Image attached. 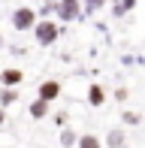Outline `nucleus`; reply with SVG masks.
I'll return each instance as SVG.
<instances>
[{
	"instance_id": "obj_1",
	"label": "nucleus",
	"mask_w": 145,
	"mask_h": 148,
	"mask_svg": "<svg viewBox=\"0 0 145 148\" xmlns=\"http://www.w3.org/2000/svg\"><path fill=\"white\" fill-rule=\"evenodd\" d=\"M12 24H15V30H27L36 24V12L27 9V6H21V9H15V15H12Z\"/></svg>"
},
{
	"instance_id": "obj_2",
	"label": "nucleus",
	"mask_w": 145,
	"mask_h": 148,
	"mask_svg": "<svg viewBox=\"0 0 145 148\" xmlns=\"http://www.w3.org/2000/svg\"><path fill=\"white\" fill-rule=\"evenodd\" d=\"M34 27H36V42L39 45H51L57 39V27L51 21H39V24H34Z\"/></svg>"
},
{
	"instance_id": "obj_3",
	"label": "nucleus",
	"mask_w": 145,
	"mask_h": 148,
	"mask_svg": "<svg viewBox=\"0 0 145 148\" xmlns=\"http://www.w3.org/2000/svg\"><path fill=\"white\" fill-rule=\"evenodd\" d=\"M79 15H82L79 0H61V3H57V18H64V21H76Z\"/></svg>"
},
{
	"instance_id": "obj_4",
	"label": "nucleus",
	"mask_w": 145,
	"mask_h": 148,
	"mask_svg": "<svg viewBox=\"0 0 145 148\" xmlns=\"http://www.w3.org/2000/svg\"><path fill=\"white\" fill-rule=\"evenodd\" d=\"M57 94H61V85L57 82H42L39 85V100H45V103H51Z\"/></svg>"
},
{
	"instance_id": "obj_5",
	"label": "nucleus",
	"mask_w": 145,
	"mask_h": 148,
	"mask_svg": "<svg viewBox=\"0 0 145 148\" xmlns=\"http://www.w3.org/2000/svg\"><path fill=\"white\" fill-rule=\"evenodd\" d=\"M30 115L34 118H45L49 115V103H45V100H36V103L30 106Z\"/></svg>"
},
{
	"instance_id": "obj_6",
	"label": "nucleus",
	"mask_w": 145,
	"mask_h": 148,
	"mask_svg": "<svg viewBox=\"0 0 145 148\" xmlns=\"http://www.w3.org/2000/svg\"><path fill=\"white\" fill-rule=\"evenodd\" d=\"M103 100H106L103 88H100V85H94V88H91V94H88V103H91V106H100Z\"/></svg>"
},
{
	"instance_id": "obj_7",
	"label": "nucleus",
	"mask_w": 145,
	"mask_h": 148,
	"mask_svg": "<svg viewBox=\"0 0 145 148\" xmlns=\"http://www.w3.org/2000/svg\"><path fill=\"white\" fill-rule=\"evenodd\" d=\"M76 145L79 148H103V142L97 136H82V139H76Z\"/></svg>"
},
{
	"instance_id": "obj_8",
	"label": "nucleus",
	"mask_w": 145,
	"mask_h": 148,
	"mask_svg": "<svg viewBox=\"0 0 145 148\" xmlns=\"http://www.w3.org/2000/svg\"><path fill=\"white\" fill-rule=\"evenodd\" d=\"M21 82V70H3V85H18Z\"/></svg>"
},
{
	"instance_id": "obj_9",
	"label": "nucleus",
	"mask_w": 145,
	"mask_h": 148,
	"mask_svg": "<svg viewBox=\"0 0 145 148\" xmlns=\"http://www.w3.org/2000/svg\"><path fill=\"white\" fill-rule=\"evenodd\" d=\"M124 145V130H112L109 133V148H121Z\"/></svg>"
},
{
	"instance_id": "obj_10",
	"label": "nucleus",
	"mask_w": 145,
	"mask_h": 148,
	"mask_svg": "<svg viewBox=\"0 0 145 148\" xmlns=\"http://www.w3.org/2000/svg\"><path fill=\"white\" fill-rule=\"evenodd\" d=\"M15 100H18L15 91H0V106H3V109H6L9 103H15Z\"/></svg>"
},
{
	"instance_id": "obj_11",
	"label": "nucleus",
	"mask_w": 145,
	"mask_h": 148,
	"mask_svg": "<svg viewBox=\"0 0 145 148\" xmlns=\"http://www.w3.org/2000/svg\"><path fill=\"white\" fill-rule=\"evenodd\" d=\"M61 145L64 148H72V145H76V133H72V130H64L61 133Z\"/></svg>"
},
{
	"instance_id": "obj_12",
	"label": "nucleus",
	"mask_w": 145,
	"mask_h": 148,
	"mask_svg": "<svg viewBox=\"0 0 145 148\" xmlns=\"http://www.w3.org/2000/svg\"><path fill=\"white\" fill-rule=\"evenodd\" d=\"M97 6H103V0H88V6H85V12H94Z\"/></svg>"
},
{
	"instance_id": "obj_13",
	"label": "nucleus",
	"mask_w": 145,
	"mask_h": 148,
	"mask_svg": "<svg viewBox=\"0 0 145 148\" xmlns=\"http://www.w3.org/2000/svg\"><path fill=\"white\" fill-rule=\"evenodd\" d=\"M127 124H139V115H136V112H127Z\"/></svg>"
},
{
	"instance_id": "obj_14",
	"label": "nucleus",
	"mask_w": 145,
	"mask_h": 148,
	"mask_svg": "<svg viewBox=\"0 0 145 148\" xmlns=\"http://www.w3.org/2000/svg\"><path fill=\"white\" fill-rule=\"evenodd\" d=\"M3 118H6V112H3V106H0V124H3Z\"/></svg>"
},
{
	"instance_id": "obj_15",
	"label": "nucleus",
	"mask_w": 145,
	"mask_h": 148,
	"mask_svg": "<svg viewBox=\"0 0 145 148\" xmlns=\"http://www.w3.org/2000/svg\"><path fill=\"white\" fill-rule=\"evenodd\" d=\"M0 45H3V33H0Z\"/></svg>"
}]
</instances>
